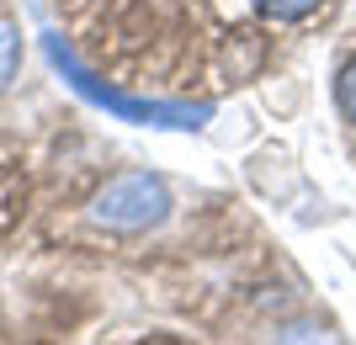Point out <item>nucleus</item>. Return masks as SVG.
Instances as JSON below:
<instances>
[{"mask_svg": "<svg viewBox=\"0 0 356 345\" xmlns=\"http://www.w3.org/2000/svg\"><path fill=\"white\" fill-rule=\"evenodd\" d=\"M43 53H48V64L59 69L64 80H70L86 101H96V106H106V112H118L122 122H144V128H202L208 122V106H176V101H134V96H122V90H112V85H102V80L90 75L86 64L74 59L70 48H64V37L59 32H48L43 37Z\"/></svg>", "mask_w": 356, "mask_h": 345, "instance_id": "f257e3e1", "label": "nucleus"}, {"mask_svg": "<svg viewBox=\"0 0 356 345\" xmlns=\"http://www.w3.org/2000/svg\"><path fill=\"white\" fill-rule=\"evenodd\" d=\"M90 212H96V224H106V228L138 234V228L165 224V212H170V192H165L160 176L134 170V176L106 180L102 192H96V202H90Z\"/></svg>", "mask_w": 356, "mask_h": 345, "instance_id": "f03ea898", "label": "nucleus"}, {"mask_svg": "<svg viewBox=\"0 0 356 345\" xmlns=\"http://www.w3.org/2000/svg\"><path fill=\"white\" fill-rule=\"evenodd\" d=\"M16 59H22V32H16L11 22H0V90L11 85V75H16Z\"/></svg>", "mask_w": 356, "mask_h": 345, "instance_id": "7ed1b4c3", "label": "nucleus"}, {"mask_svg": "<svg viewBox=\"0 0 356 345\" xmlns=\"http://www.w3.org/2000/svg\"><path fill=\"white\" fill-rule=\"evenodd\" d=\"M325 0H261V11H271L277 22H303L309 11H319Z\"/></svg>", "mask_w": 356, "mask_h": 345, "instance_id": "20e7f679", "label": "nucleus"}, {"mask_svg": "<svg viewBox=\"0 0 356 345\" xmlns=\"http://www.w3.org/2000/svg\"><path fill=\"white\" fill-rule=\"evenodd\" d=\"M335 96H341V112L356 122V59L341 69V80H335Z\"/></svg>", "mask_w": 356, "mask_h": 345, "instance_id": "39448f33", "label": "nucleus"}]
</instances>
